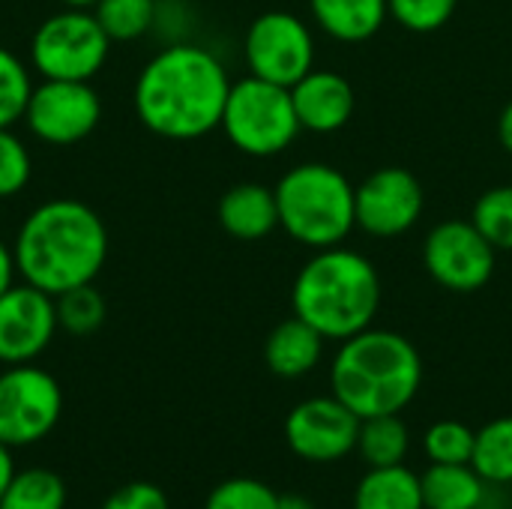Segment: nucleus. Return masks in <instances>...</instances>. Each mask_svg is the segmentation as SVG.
<instances>
[{
    "instance_id": "nucleus-36",
    "label": "nucleus",
    "mask_w": 512,
    "mask_h": 509,
    "mask_svg": "<svg viewBox=\"0 0 512 509\" xmlns=\"http://www.w3.org/2000/svg\"><path fill=\"white\" fill-rule=\"evenodd\" d=\"M276 509H315V504L303 495H279Z\"/></svg>"
},
{
    "instance_id": "nucleus-8",
    "label": "nucleus",
    "mask_w": 512,
    "mask_h": 509,
    "mask_svg": "<svg viewBox=\"0 0 512 509\" xmlns=\"http://www.w3.org/2000/svg\"><path fill=\"white\" fill-rule=\"evenodd\" d=\"M63 393L54 375L33 363L6 366L0 375V441L27 447L42 441L60 420Z\"/></svg>"
},
{
    "instance_id": "nucleus-13",
    "label": "nucleus",
    "mask_w": 512,
    "mask_h": 509,
    "mask_svg": "<svg viewBox=\"0 0 512 509\" xmlns=\"http://www.w3.org/2000/svg\"><path fill=\"white\" fill-rule=\"evenodd\" d=\"M360 417L330 396L300 402L285 420V441L294 456L306 462H339L357 450Z\"/></svg>"
},
{
    "instance_id": "nucleus-5",
    "label": "nucleus",
    "mask_w": 512,
    "mask_h": 509,
    "mask_svg": "<svg viewBox=\"0 0 512 509\" xmlns=\"http://www.w3.org/2000/svg\"><path fill=\"white\" fill-rule=\"evenodd\" d=\"M273 192L279 207V228L291 240L315 252L342 246L345 237L357 228L354 186L333 165H294L291 171L282 174Z\"/></svg>"
},
{
    "instance_id": "nucleus-22",
    "label": "nucleus",
    "mask_w": 512,
    "mask_h": 509,
    "mask_svg": "<svg viewBox=\"0 0 512 509\" xmlns=\"http://www.w3.org/2000/svg\"><path fill=\"white\" fill-rule=\"evenodd\" d=\"M471 465L486 483H512V417H498L477 432Z\"/></svg>"
},
{
    "instance_id": "nucleus-19",
    "label": "nucleus",
    "mask_w": 512,
    "mask_h": 509,
    "mask_svg": "<svg viewBox=\"0 0 512 509\" xmlns=\"http://www.w3.org/2000/svg\"><path fill=\"white\" fill-rule=\"evenodd\" d=\"M426 509H483L486 480L474 465H429L420 477Z\"/></svg>"
},
{
    "instance_id": "nucleus-7",
    "label": "nucleus",
    "mask_w": 512,
    "mask_h": 509,
    "mask_svg": "<svg viewBox=\"0 0 512 509\" xmlns=\"http://www.w3.org/2000/svg\"><path fill=\"white\" fill-rule=\"evenodd\" d=\"M111 39L102 30L93 9L66 6L30 36V66L42 78L54 81H93L105 66Z\"/></svg>"
},
{
    "instance_id": "nucleus-9",
    "label": "nucleus",
    "mask_w": 512,
    "mask_h": 509,
    "mask_svg": "<svg viewBox=\"0 0 512 509\" xmlns=\"http://www.w3.org/2000/svg\"><path fill=\"white\" fill-rule=\"evenodd\" d=\"M249 75L264 78L279 87H294L303 75L315 69V39L303 18L291 12L258 15L243 42Z\"/></svg>"
},
{
    "instance_id": "nucleus-10",
    "label": "nucleus",
    "mask_w": 512,
    "mask_h": 509,
    "mask_svg": "<svg viewBox=\"0 0 512 509\" xmlns=\"http://www.w3.org/2000/svg\"><path fill=\"white\" fill-rule=\"evenodd\" d=\"M30 135L51 147H72L93 135L102 120V99L90 81H54L42 78L33 87L21 117Z\"/></svg>"
},
{
    "instance_id": "nucleus-30",
    "label": "nucleus",
    "mask_w": 512,
    "mask_h": 509,
    "mask_svg": "<svg viewBox=\"0 0 512 509\" xmlns=\"http://www.w3.org/2000/svg\"><path fill=\"white\" fill-rule=\"evenodd\" d=\"M279 495L261 483V480H249V477H234L219 483L210 495L204 509H276Z\"/></svg>"
},
{
    "instance_id": "nucleus-1",
    "label": "nucleus",
    "mask_w": 512,
    "mask_h": 509,
    "mask_svg": "<svg viewBox=\"0 0 512 509\" xmlns=\"http://www.w3.org/2000/svg\"><path fill=\"white\" fill-rule=\"evenodd\" d=\"M231 84L225 63L213 51L195 42H171L138 72L132 105L153 135L195 141L222 126Z\"/></svg>"
},
{
    "instance_id": "nucleus-12",
    "label": "nucleus",
    "mask_w": 512,
    "mask_h": 509,
    "mask_svg": "<svg viewBox=\"0 0 512 509\" xmlns=\"http://www.w3.org/2000/svg\"><path fill=\"white\" fill-rule=\"evenodd\" d=\"M423 186L408 168H378L360 186H354L357 228L369 237H402L423 216Z\"/></svg>"
},
{
    "instance_id": "nucleus-16",
    "label": "nucleus",
    "mask_w": 512,
    "mask_h": 509,
    "mask_svg": "<svg viewBox=\"0 0 512 509\" xmlns=\"http://www.w3.org/2000/svg\"><path fill=\"white\" fill-rule=\"evenodd\" d=\"M219 225L243 243L264 240L279 228L276 192L264 183H237L219 198Z\"/></svg>"
},
{
    "instance_id": "nucleus-4",
    "label": "nucleus",
    "mask_w": 512,
    "mask_h": 509,
    "mask_svg": "<svg viewBox=\"0 0 512 509\" xmlns=\"http://www.w3.org/2000/svg\"><path fill=\"white\" fill-rule=\"evenodd\" d=\"M423 384L420 351L393 330H363L342 342L330 366V387L360 420L399 414Z\"/></svg>"
},
{
    "instance_id": "nucleus-31",
    "label": "nucleus",
    "mask_w": 512,
    "mask_h": 509,
    "mask_svg": "<svg viewBox=\"0 0 512 509\" xmlns=\"http://www.w3.org/2000/svg\"><path fill=\"white\" fill-rule=\"evenodd\" d=\"M387 6L399 27L411 33H435L453 18L459 0H387Z\"/></svg>"
},
{
    "instance_id": "nucleus-26",
    "label": "nucleus",
    "mask_w": 512,
    "mask_h": 509,
    "mask_svg": "<svg viewBox=\"0 0 512 509\" xmlns=\"http://www.w3.org/2000/svg\"><path fill=\"white\" fill-rule=\"evenodd\" d=\"M30 66L9 48L0 45V126H15L33 93Z\"/></svg>"
},
{
    "instance_id": "nucleus-23",
    "label": "nucleus",
    "mask_w": 512,
    "mask_h": 509,
    "mask_svg": "<svg viewBox=\"0 0 512 509\" xmlns=\"http://www.w3.org/2000/svg\"><path fill=\"white\" fill-rule=\"evenodd\" d=\"M159 0H99L93 15L111 42H135L156 27Z\"/></svg>"
},
{
    "instance_id": "nucleus-11",
    "label": "nucleus",
    "mask_w": 512,
    "mask_h": 509,
    "mask_svg": "<svg viewBox=\"0 0 512 509\" xmlns=\"http://www.w3.org/2000/svg\"><path fill=\"white\" fill-rule=\"evenodd\" d=\"M495 246L477 231L474 222H438L423 243L426 273L453 294H474L489 285L495 273Z\"/></svg>"
},
{
    "instance_id": "nucleus-27",
    "label": "nucleus",
    "mask_w": 512,
    "mask_h": 509,
    "mask_svg": "<svg viewBox=\"0 0 512 509\" xmlns=\"http://www.w3.org/2000/svg\"><path fill=\"white\" fill-rule=\"evenodd\" d=\"M471 222L498 252L512 249V186L486 189L474 204Z\"/></svg>"
},
{
    "instance_id": "nucleus-24",
    "label": "nucleus",
    "mask_w": 512,
    "mask_h": 509,
    "mask_svg": "<svg viewBox=\"0 0 512 509\" xmlns=\"http://www.w3.org/2000/svg\"><path fill=\"white\" fill-rule=\"evenodd\" d=\"M0 509H66V486L54 471L27 468L12 477Z\"/></svg>"
},
{
    "instance_id": "nucleus-6",
    "label": "nucleus",
    "mask_w": 512,
    "mask_h": 509,
    "mask_svg": "<svg viewBox=\"0 0 512 509\" xmlns=\"http://www.w3.org/2000/svg\"><path fill=\"white\" fill-rule=\"evenodd\" d=\"M219 129L225 132L231 147L255 159L279 156L303 132L291 90L255 75L231 84Z\"/></svg>"
},
{
    "instance_id": "nucleus-34",
    "label": "nucleus",
    "mask_w": 512,
    "mask_h": 509,
    "mask_svg": "<svg viewBox=\"0 0 512 509\" xmlns=\"http://www.w3.org/2000/svg\"><path fill=\"white\" fill-rule=\"evenodd\" d=\"M9 450L12 447H6L0 441V501H3V495H6V489H9V483L15 477V462H12V453Z\"/></svg>"
},
{
    "instance_id": "nucleus-18",
    "label": "nucleus",
    "mask_w": 512,
    "mask_h": 509,
    "mask_svg": "<svg viewBox=\"0 0 512 509\" xmlns=\"http://www.w3.org/2000/svg\"><path fill=\"white\" fill-rule=\"evenodd\" d=\"M309 6L315 24L339 42L372 39L390 15L387 0H309Z\"/></svg>"
},
{
    "instance_id": "nucleus-20",
    "label": "nucleus",
    "mask_w": 512,
    "mask_h": 509,
    "mask_svg": "<svg viewBox=\"0 0 512 509\" xmlns=\"http://www.w3.org/2000/svg\"><path fill=\"white\" fill-rule=\"evenodd\" d=\"M354 509H426L420 477L405 465L372 468L354 492Z\"/></svg>"
},
{
    "instance_id": "nucleus-15",
    "label": "nucleus",
    "mask_w": 512,
    "mask_h": 509,
    "mask_svg": "<svg viewBox=\"0 0 512 509\" xmlns=\"http://www.w3.org/2000/svg\"><path fill=\"white\" fill-rule=\"evenodd\" d=\"M294 111L300 120V129L315 135L339 132L354 117V87L345 75L333 69H312L291 87Z\"/></svg>"
},
{
    "instance_id": "nucleus-29",
    "label": "nucleus",
    "mask_w": 512,
    "mask_h": 509,
    "mask_svg": "<svg viewBox=\"0 0 512 509\" xmlns=\"http://www.w3.org/2000/svg\"><path fill=\"white\" fill-rule=\"evenodd\" d=\"M30 177L33 159L27 144L12 132V126H0V201H9L24 192Z\"/></svg>"
},
{
    "instance_id": "nucleus-32",
    "label": "nucleus",
    "mask_w": 512,
    "mask_h": 509,
    "mask_svg": "<svg viewBox=\"0 0 512 509\" xmlns=\"http://www.w3.org/2000/svg\"><path fill=\"white\" fill-rule=\"evenodd\" d=\"M102 509H171L168 498L159 486L153 483H129L117 492L108 495Z\"/></svg>"
},
{
    "instance_id": "nucleus-33",
    "label": "nucleus",
    "mask_w": 512,
    "mask_h": 509,
    "mask_svg": "<svg viewBox=\"0 0 512 509\" xmlns=\"http://www.w3.org/2000/svg\"><path fill=\"white\" fill-rule=\"evenodd\" d=\"M15 276H18V264H15V252L9 243L0 240V294H6L12 285H15Z\"/></svg>"
},
{
    "instance_id": "nucleus-35",
    "label": "nucleus",
    "mask_w": 512,
    "mask_h": 509,
    "mask_svg": "<svg viewBox=\"0 0 512 509\" xmlns=\"http://www.w3.org/2000/svg\"><path fill=\"white\" fill-rule=\"evenodd\" d=\"M498 141H501V147L512 156V99L504 105V111L498 117Z\"/></svg>"
},
{
    "instance_id": "nucleus-17",
    "label": "nucleus",
    "mask_w": 512,
    "mask_h": 509,
    "mask_svg": "<svg viewBox=\"0 0 512 509\" xmlns=\"http://www.w3.org/2000/svg\"><path fill=\"white\" fill-rule=\"evenodd\" d=\"M324 342L327 339L312 324H306L303 318L294 315V318L282 321L279 327H273V333L267 336L264 363L273 375H279L285 381L303 378L321 363Z\"/></svg>"
},
{
    "instance_id": "nucleus-21",
    "label": "nucleus",
    "mask_w": 512,
    "mask_h": 509,
    "mask_svg": "<svg viewBox=\"0 0 512 509\" xmlns=\"http://www.w3.org/2000/svg\"><path fill=\"white\" fill-rule=\"evenodd\" d=\"M408 426L399 420V414H381V417H366L360 423L357 435V453L369 468H390L402 465L408 456Z\"/></svg>"
},
{
    "instance_id": "nucleus-3",
    "label": "nucleus",
    "mask_w": 512,
    "mask_h": 509,
    "mask_svg": "<svg viewBox=\"0 0 512 509\" xmlns=\"http://www.w3.org/2000/svg\"><path fill=\"white\" fill-rule=\"evenodd\" d=\"M291 306L324 339L345 342L372 327L381 306V276L354 249H318L294 279Z\"/></svg>"
},
{
    "instance_id": "nucleus-37",
    "label": "nucleus",
    "mask_w": 512,
    "mask_h": 509,
    "mask_svg": "<svg viewBox=\"0 0 512 509\" xmlns=\"http://www.w3.org/2000/svg\"><path fill=\"white\" fill-rule=\"evenodd\" d=\"M63 6H78V9H93L99 0H60Z\"/></svg>"
},
{
    "instance_id": "nucleus-2",
    "label": "nucleus",
    "mask_w": 512,
    "mask_h": 509,
    "mask_svg": "<svg viewBox=\"0 0 512 509\" xmlns=\"http://www.w3.org/2000/svg\"><path fill=\"white\" fill-rule=\"evenodd\" d=\"M21 282L57 297L90 285L108 261V228L102 216L75 198H51L27 213L15 243Z\"/></svg>"
},
{
    "instance_id": "nucleus-28",
    "label": "nucleus",
    "mask_w": 512,
    "mask_h": 509,
    "mask_svg": "<svg viewBox=\"0 0 512 509\" xmlns=\"http://www.w3.org/2000/svg\"><path fill=\"white\" fill-rule=\"evenodd\" d=\"M474 438H477V432H471L465 423L441 420V423L429 426L423 447H426L429 462H435V465H471Z\"/></svg>"
},
{
    "instance_id": "nucleus-14",
    "label": "nucleus",
    "mask_w": 512,
    "mask_h": 509,
    "mask_svg": "<svg viewBox=\"0 0 512 509\" xmlns=\"http://www.w3.org/2000/svg\"><path fill=\"white\" fill-rule=\"evenodd\" d=\"M57 330V306L51 294L27 282H15L0 294V363H33L51 345Z\"/></svg>"
},
{
    "instance_id": "nucleus-25",
    "label": "nucleus",
    "mask_w": 512,
    "mask_h": 509,
    "mask_svg": "<svg viewBox=\"0 0 512 509\" xmlns=\"http://www.w3.org/2000/svg\"><path fill=\"white\" fill-rule=\"evenodd\" d=\"M54 306H57V327L66 330L69 336H93L108 315L105 297L96 291L93 282L57 294Z\"/></svg>"
}]
</instances>
